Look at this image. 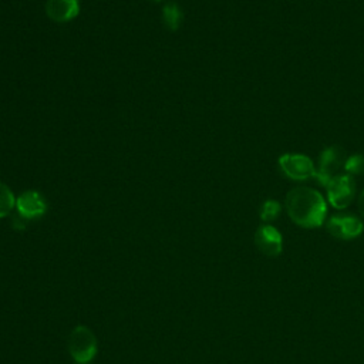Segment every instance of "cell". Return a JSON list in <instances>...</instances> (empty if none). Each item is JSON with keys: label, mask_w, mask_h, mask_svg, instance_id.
<instances>
[{"label": "cell", "mask_w": 364, "mask_h": 364, "mask_svg": "<svg viewBox=\"0 0 364 364\" xmlns=\"http://www.w3.org/2000/svg\"><path fill=\"white\" fill-rule=\"evenodd\" d=\"M344 169L348 175H361L364 173V155L354 154L348 158H346Z\"/></svg>", "instance_id": "4fadbf2b"}, {"label": "cell", "mask_w": 364, "mask_h": 364, "mask_svg": "<svg viewBox=\"0 0 364 364\" xmlns=\"http://www.w3.org/2000/svg\"><path fill=\"white\" fill-rule=\"evenodd\" d=\"M279 168L293 181H306L316 175L313 161L303 154H283L279 158Z\"/></svg>", "instance_id": "5b68a950"}, {"label": "cell", "mask_w": 364, "mask_h": 364, "mask_svg": "<svg viewBox=\"0 0 364 364\" xmlns=\"http://www.w3.org/2000/svg\"><path fill=\"white\" fill-rule=\"evenodd\" d=\"M97 337L85 326H77L68 337V351L78 364L90 363L97 354Z\"/></svg>", "instance_id": "7a4b0ae2"}, {"label": "cell", "mask_w": 364, "mask_h": 364, "mask_svg": "<svg viewBox=\"0 0 364 364\" xmlns=\"http://www.w3.org/2000/svg\"><path fill=\"white\" fill-rule=\"evenodd\" d=\"M358 210H360L361 216L364 218V191L358 196Z\"/></svg>", "instance_id": "5bb4252c"}, {"label": "cell", "mask_w": 364, "mask_h": 364, "mask_svg": "<svg viewBox=\"0 0 364 364\" xmlns=\"http://www.w3.org/2000/svg\"><path fill=\"white\" fill-rule=\"evenodd\" d=\"M14 206H16V198L11 189L6 183L0 182V218L7 216Z\"/></svg>", "instance_id": "8fae6325"}, {"label": "cell", "mask_w": 364, "mask_h": 364, "mask_svg": "<svg viewBox=\"0 0 364 364\" xmlns=\"http://www.w3.org/2000/svg\"><path fill=\"white\" fill-rule=\"evenodd\" d=\"M16 208L21 218L36 219L46 213L47 202L37 191H26L16 199Z\"/></svg>", "instance_id": "ba28073f"}, {"label": "cell", "mask_w": 364, "mask_h": 364, "mask_svg": "<svg viewBox=\"0 0 364 364\" xmlns=\"http://www.w3.org/2000/svg\"><path fill=\"white\" fill-rule=\"evenodd\" d=\"M326 188H327V199L330 205L334 206L336 209H346L354 198L355 182L351 175L338 173L328 181Z\"/></svg>", "instance_id": "3957f363"}, {"label": "cell", "mask_w": 364, "mask_h": 364, "mask_svg": "<svg viewBox=\"0 0 364 364\" xmlns=\"http://www.w3.org/2000/svg\"><path fill=\"white\" fill-rule=\"evenodd\" d=\"M255 245L263 255L276 257L282 253L283 237L276 228L266 223L257 228L255 233Z\"/></svg>", "instance_id": "52a82bcc"}, {"label": "cell", "mask_w": 364, "mask_h": 364, "mask_svg": "<svg viewBox=\"0 0 364 364\" xmlns=\"http://www.w3.org/2000/svg\"><path fill=\"white\" fill-rule=\"evenodd\" d=\"M162 17L164 23L169 30H178L182 23V11L178 4L168 3L162 9Z\"/></svg>", "instance_id": "30bf717a"}, {"label": "cell", "mask_w": 364, "mask_h": 364, "mask_svg": "<svg viewBox=\"0 0 364 364\" xmlns=\"http://www.w3.org/2000/svg\"><path fill=\"white\" fill-rule=\"evenodd\" d=\"M46 13L51 20L64 23L78 16L80 4L78 0H47Z\"/></svg>", "instance_id": "9c48e42d"}, {"label": "cell", "mask_w": 364, "mask_h": 364, "mask_svg": "<svg viewBox=\"0 0 364 364\" xmlns=\"http://www.w3.org/2000/svg\"><path fill=\"white\" fill-rule=\"evenodd\" d=\"M286 210L290 219L301 228L321 226L327 205L321 193L313 188L296 186L286 195Z\"/></svg>", "instance_id": "6da1fadb"}, {"label": "cell", "mask_w": 364, "mask_h": 364, "mask_svg": "<svg viewBox=\"0 0 364 364\" xmlns=\"http://www.w3.org/2000/svg\"><path fill=\"white\" fill-rule=\"evenodd\" d=\"M346 156L341 148L328 146L318 155V168L316 169L314 179L326 186L331 178L338 175V171L344 168Z\"/></svg>", "instance_id": "277c9868"}, {"label": "cell", "mask_w": 364, "mask_h": 364, "mask_svg": "<svg viewBox=\"0 0 364 364\" xmlns=\"http://www.w3.org/2000/svg\"><path fill=\"white\" fill-rule=\"evenodd\" d=\"M327 230L336 239L350 240L363 233L364 225L354 215H334L327 220Z\"/></svg>", "instance_id": "8992f818"}, {"label": "cell", "mask_w": 364, "mask_h": 364, "mask_svg": "<svg viewBox=\"0 0 364 364\" xmlns=\"http://www.w3.org/2000/svg\"><path fill=\"white\" fill-rule=\"evenodd\" d=\"M282 212V205L274 199H267L263 202L260 208V219L263 222H272Z\"/></svg>", "instance_id": "7c38bea8"}]
</instances>
